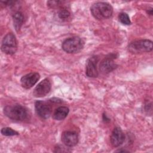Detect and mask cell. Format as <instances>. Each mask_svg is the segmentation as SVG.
Wrapping results in <instances>:
<instances>
[{
    "instance_id": "1",
    "label": "cell",
    "mask_w": 153,
    "mask_h": 153,
    "mask_svg": "<svg viewBox=\"0 0 153 153\" xmlns=\"http://www.w3.org/2000/svg\"><path fill=\"white\" fill-rule=\"evenodd\" d=\"M4 113L10 119L19 121L27 120L30 117L28 109L19 104L6 106L4 109Z\"/></svg>"
},
{
    "instance_id": "2",
    "label": "cell",
    "mask_w": 153,
    "mask_h": 153,
    "mask_svg": "<svg viewBox=\"0 0 153 153\" xmlns=\"http://www.w3.org/2000/svg\"><path fill=\"white\" fill-rule=\"evenodd\" d=\"M90 11L95 19L101 20L111 17L113 13V8L107 2H97L91 5Z\"/></svg>"
},
{
    "instance_id": "3",
    "label": "cell",
    "mask_w": 153,
    "mask_h": 153,
    "mask_svg": "<svg viewBox=\"0 0 153 153\" xmlns=\"http://www.w3.org/2000/svg\"><path fill=\"white\" fill-rule=\"evenodd\" d=\"M84 47V42L78 36H72L66 39L62 44V49L68 53H76Z\"/></svg>"
},
{
    "instance_id": "4",
    "label": "cell",
    "mask_w": 153,
    "mask_h": 153,
    "mask_svg": "<svg viewBox=\"0 0 153 153\" xmlns=\"http://www.w3.org/2000/svg\"><path fill=\"white\" fill-rule=\"evenodd\" d=\"M152 42L149 39H139L130 42L128 50L133 54L149 52L152 50Z\"/></svg>"
},
{
    "instance_id": "5",
    "label": "cell",
    "mask_w": 153,
    "mask_h": 153,
    "mask_svg": "<svg viewBox=\"0 0 153 153\" xmlns=\"http://www.w3.org/2000/svg\"><path fill=\"white\" fill-rule=\"evenodd\" d=\"M1 51L9 55L14 54L17 50V42L13 33H7L3 38L1 44Z\"/></svg>"
},
{
    "instance_id": "6",
    "label": "cell",
    "mask_w": 153,
    "mask_h": 153,
    "mask_svg": "<svg viewBox=\"0 0 153 153\" xmlns=\"http://www.w3.org/2000/svg\"><path fill=\"white\" fill-rule=\"evenodd\" d=\"M116 57L115 54H108L102 60L100 64L99 69L102 74H108L117 67V65L114 62V59Z\"/></svg>"
},
{
    "instance_id": "7",
    "label": "cell",
    "mask_w": 153,
    "mask_h": 153,
    "mask_svg": "<svg viewBox=\"0 0 153 153\" xmlns=\"http://www.w3.org/2000/svg\"><path fill=\"white\" fill-rule=\"evenodd\" d=\"M99 57L97 56L94 55L90 57L86 62L85 74L87 76L90 78H96L98 76L97 63Z\"/></svg>"
},
{
    "instance_id": "8",
    "label": "cell",
    "mask_w": 153,
    "mask_h": 153,
    "mask_svg": "<svg viewBox=\"0 0 153 153\" xmlns=\"http://www.w3.org/2000/svg\"><path fill=\"white\" fill-rule=\"evenodd\" d=\"M35 108L37 115L44 119L49 118L51 114V106L44 101H36L35 103Z\"/></svg>"
},
{
    "instance_id": "9",
    "label": "cell",
    "mask_w": 153,
    "mask_h": 153,
    "mask_svg": "<svg viewBox=\"0 0 153 153\" xmlns=\"http://www.w3.org/2000/svg\"><path fill=\"white\" fill-rule=\"evenodd\" d=\"M51 87V84L50 79L45 78L36 86L33 92V96L36 97H44L50 92Z\"/></svg>"
},
{
    "instance_id": "10",
    "label": "cell",
    "mask_w": 153,
    "mask_h": 153,
    "mask_svg": "<svg viewBox=\"0 0 153 153\" xmlns=\"http://www.w3.org/2000/svg\"><path fill=\"white\" fill-rule=\"evenodd\" d=\"M40 75L38 72H30L23 76L20 79L22 86L26 88H32L39 80Z\"/></svg>"
},
{
    "instance_id": "11",
    "label": "cell",
    "mask_w": 153,
    "mask_h": 153,
    "mask_svg": "<svg viewBox=\"0 0 153 153\" xmlns=\"http://www.w3.org/2000/svg\"><path fill=\"white\" fill-rule=\"evenodd\" d=\"M62 141L68 147L75 146L78 142V136L76 133L71 131H65L62 134Z\"/></svg>"
},
{
    "instance_id": "12",
    "label": "cell",
    "mask_w": 153,
    "mask_h": 153,
    "mask_svg": "<svg viewBox=\"0 0 153 153\" xmlns=\"http://www.w3.org/2000/svg\"><path fill=\"white\" fill-rule=\"evenodd\" d=\"M124 139L125 136L122 130L120 127L114 128L110 137L111 145L114 147H118L124 142Z\"/></svg>"
},
{
    "instance_id": "13",
    "label": "cell",
    "mask_w": 153,
    "mask_h": 153,
    "mask_svg": "<svg viewBox=\"0 0 153 153\" xmlns=\"http://www.w3.org/2000/svg\"><path fill=\"white\" fill-rule=\"evenodd\" d=\"M69 108L66 106H60L55 109L53 114V118L56 120H64L69 114Z\"/></svg>"
},
{
    "instance_id": "14",
    "label": "cell",
    "mask_w": 153,
    "mask_h": 153,
    "mask_svg": "<svg viewBox=\"0 0 153 153\" xmlns=\"http://www.w3.org/2000/svg\"><path fill=\"white\" fill-rule=\"evenodd\" d=\"M14 26L16 31H19L24 22V16L21 12H16L13 16Z\"/></svg>"
},
{
    "instance_id": "15",
    "label": "cell",
    "mask_w": 153,
    "mask_h": 153,
    "mask_svg": "<svg viewBox=\"0 0 153 153\" xmlns=\"http://www.w3.org/2000/svg\"><path fill=\"white\" fill-rule=\"evenodd\" d=\"M1 133L2 135L5 136H12L15 135H18L19 133L16 130H13L10 127H4L1 129Z\"/></svg>"
},
{
    "instance_id": "16",
    "label": "cell",
    "mask_w": 153,
    "mask_h": 153,
    "mask_svg": "<svg viewBox=\"0 0 153 153\" xmlns=\"http://www.w3.org/2000/svg\"><path fill=\"white\" fill-rule=\"evenodd\" d=\"M118 19L119 21L126 25H130L131 21L130 20L128 15L126 13H121L118 16Z\"/></svg>"
},
{
    "instance_id": "17",
    "label": "cell",
    "mask_w": 153,
    "mask_h": 153,
    "mask_svg": "<svg viewBox=\"0 0 153 153\" xmlns=\"http://www.w3.org/2000/svg\"><path fill=\"white\" fill-rule=\"evenodd\" d=\"M70 14V12L67 9L63 8L59 11L58 17L62 20H66L69 17Z\"/></svg>"
},
{
    "instance_id": "18",
    "label": "cell",
    "mask_w": 153,
    "mask_h": 153,
    "mask_svg": "<svg viewBox=\"0 0 153 153\" xmlns=\"http://www.w3.org/2000/svg\"><path fill=\"white\" fill-rule=\"evenodd\" d=\"M62 3L63 4V2L60 1H49L47 2V5L51 8H56L61 5Z\"/></svg>"
},
{
    "instance_id": "19",
    "label": "cell",
    "mask_w": 153,
    "mask_h": 153,
    "mask_svg": "<svg viewBox=\"0 0 153 153\" xmlns=\"http://www.w3.org/2000/svg\"><path fill=\"white\" fill-rule=\"evenodd\" d=\"M147 13H148V14L152 15V8H150L149 10H148V11H147Z\"/></svg>"
}]
</instances>
